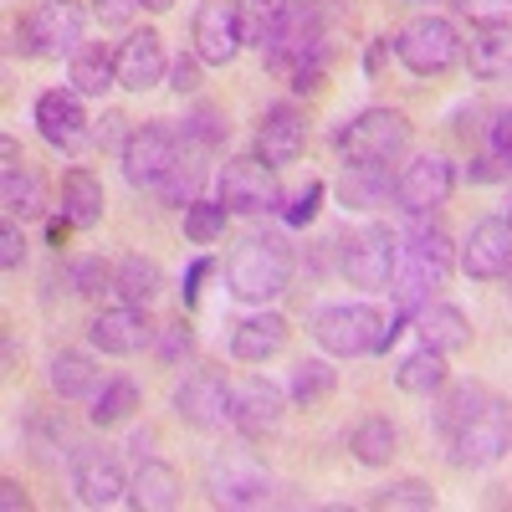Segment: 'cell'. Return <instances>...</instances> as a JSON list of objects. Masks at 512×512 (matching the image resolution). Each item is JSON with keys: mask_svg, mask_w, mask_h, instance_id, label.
I'll return each mask as SVG.
<instances>
[{"mask_svg": "<svg viewBox=\"0 0 512 512\" xmlns=\"http://www.w3.org/2000/svg\"><path fill=\"white\" fill-rule=\"evenodd\" d=\"M436 431L451 466H492L512 446V405L482 384H456L436 410Z\"/></svg>", "mask_w": 512, "mask_h": 512, "instance_id": "6da1fadb", "label": "cell"}, {"mask_svg": "<svg viewBox=\"0 0 512 512\" xmlns=\"http://www.w3.org/2000/svg\"><path fill=\"white\" fill-rule=\"evenodd\" d=\"M451 262H456L451 236H446L441 226H425V216H410V231L400 236L395 272H390V292H395L400 318H415V313L446 287Z\"/></svg>", "mask_w": 512, "mask_h": 512, "instance_id": "7a4b0ae2", "label": "cell"}, {"mask_svg": "<svg viewBox=\"0 0 512 512\" xmlns=\"http://www.w3.org/2000/svg\"><path fill=\"white\" fill-rule=\"evenodd\" d=\"M328 26H323V6L318 0H292L287 21L277 26V36L267 41V67L277 77L292 82V93H318L323 67H328Z\"/></svg>", "mask_w": 512, "mask_h": 512, "instance_id": "3957f363", "label": "cell"}, {"mask_svg": "<svg viewBox=\"0 0 512 512\" xmlns=\"http://www.w3.org/2000/svg\"><path fill=\"white\" fill-rule=\"evenodd\" d=\"M292 246L277 231H251L226 256V282L241 303H272L292 287Z\"/></svg>", "mask_w": 512, "mask_h": 512, "instance_id": "277c9868", "label": "cell"}, {"mask_svg": "<svg viewBox=\"0 0 512 512\" xmlns=\"http://www.w3.org/2000/svg\"><path fill=\"white\" fill-rule=\"evenodd\" d=\"M410 149V123L395 108H364L349 128H338V154L349 164H395Z\"/></svg>", "mask_w": 512, "mask_h": 512, "instance_id": "5b68a950", "label": "cell"}, {"mask_svg": "<svg viewBox=\"0 0 512 512\" xmlns=\"http://www.w3.org/2000/svg\"><path fill=\"white\" fill-rule=\"evenodd\" d=\"M313 338H318V349L333 354V359L379 354L384 318H379L369 303H333V308H318V318H313Z\"/></svg>", "mask_w": 512, "mask_h": 512, "instance_id": "8992f818", "label": "cell"}, {"mask_svg": "<svg viewBox=\"0 0 512 512\" xmlns=\"http://www.w3.org/2000/svg\"><path fill=\"white\" fill-rule=\"evenodd\" d=\"M461 36L446 16H415L395 31V57L415 72V77H441L446 67L461 62Z\"/></svg>", "mask_w": 512, "mask_h": 512, "instance_id": "52a82bcc", "label": "cell"}, {"mask_svg": "<svg viewBox=\"0 0 512 512\" xmlns=\"http://www.w3.org/2000/svg\"><path fill=\"white\" fill-rule=\"evenodd\" d=\"M205 487H210V497H216L221 507H267L272 502V472L246 446H231L221 456H210Z\"/></svg>", "mask_w": 512, "mask_h": 512, "instance_id": "ba28073f", "label": "cell"}, {"mask_svg": "<svg viewBox=\"0 0 512 512\" xmlns=\"http://www.w3.org/2000/svg\"><path fill=\"white\" fill-rule=\"evenodd\" d=\"M16 36H21L26 57H41V62L77 57V47H82V11L72 6V0H41L36 11H26Z\"/></svg>", "mask_w": 512, "mask_h": 512, "instance_id": "9c48e42d", "label": "cell"}, {"mask_svg": "<svg viewBox=\"0 0 512 512\" xmlns=\"http://www.w3.org/2000/svg\"><path fill=\"white\" fill-rule=\"evenodd\" d=\"M221 200L231 216H272L282 205L277 190V164H267L262 154H236L221 169Z\"/></svg>", "mask_w": 512, "mask_h": 512, "instance_id": "30bf717a", "label": "cell"}, {"mask_svg": "<svg viewBox=\"0 0 512 512\" xmlns=\"http://www.w3.org/2000/svg\"><path fill=\"white\" fill-rule=\"evenodd\" d=\"M175 159H180V134L144 123L123 144V180L134 190H164V180L175 175Z\"/></svg>", "mask_w": 512, "mask_h": 512, "instance_id": "8fae6325", "label": "cell"}, {"mask_svg": "<svg viewBox=\"0 0 512 512\" xmlns=\"http://www.w3.org/2000/svg\"><path fill=\"white\" fill-rule=\"evenodd\" d=\"M72 492L82 507H118L128 497V477L113 446H72Z\"/></svg>", "mask_w": 512, "mask_h": 512, "instance_id": "7c38bea8", "label": "cell"}, {"mask_svg": "<svg viewBox=\"0 0 512 512\" xmlns=\"http://www.w3.org/2000/svg\"><path fill=\"white\" fill-rule=\"evenodd\" d=\"M456 267L472 282H497L512 272V226L507 216H487L466 231V241L456 246Z\"/></svg>", "mask_w": 512, "mask_h": 512, "instance_id": "4fadbf2b", "label": "cell"}, {"mask_svg": "<svg viewBox=\"0 0 512 512\" xmlns=\"http://www.w3.org/2000/svg\"><path fill=\"white\" fill-rule=\"evenodd\" d=\"M231 395H236V384H226L221 369H195L175 390V415L195 425V431H221L231 420Z\"/></svg>", "mask_w": 512, "mask_h": 512, "instance_id": "5bb4252c", "label": "cell"}, {"mask_svg": "<svg viewBox=\"0 0 512 512\" xmlns=\"http://www.w3.org/2000/svg\"><path fill=\"white\" fill-rule=\"evenodd\" d=\"M88 108H82V93H72V88H52V93H41L36 98V128H41V139H47L52 149H62V154H82L93 144V134H88Z\"/></svg>", "mask_w": 512, "mask_h": 512, "instance_id": "9a60e30c", "label": "cell"}, {"mask_svg": "<svg viewBox=\"0 0 512 512\" xmlns=\"http://www.w3.org/2000/svg\"><path fill=\"white\" fill-rule=\"evenodd\" d=\"M395 251H400V236H395L390 226H364V231H354L349 246H344V277H349L354 287H369V292L390 287Z\"/></svg>", "mask_w": 512, "mask_h": 512, "instance_id": "2e32d148", "label": "cell"}, {"mask_svg": "<svg viewBox=\"0 0 512 512\" xmlns=\"http://www.w3.org/2000/svg\"><path fill=\"white\" fill-rule=\"evenodd\" d=\"M451 185H456L451 164L441 154H420L395 175V205L405 210V216H431L436 205H446Z\"/></svg>", "mask_w": 512, "mask_h": 512, "instance_id": "e0dca14e", "label": "cell"}, {"mask_svg": "<svg viewBox=\"0 0 512 512\" xmlns=\"http://www.w3.org/2000/svg\"><path fill=\"white\" fill-rule=\"evenodd\" d=\"M190 31H195V57L210 62V67L236 62V52L246 47L236 0H200V11H195V26H190Z\"/></svg>", "mask_w": 512, "mask_h": 512, "instance_id": "ac0fdd59", "label": "cell"}, {"mask_svg": "<svg viewBox=\"0 0 512 512\" xmlns=\"http://www.w3.org/2000/svg\"><path fill=\"white\" fill-rule=\"evenodd\" d=\"M88 338H93V349H103V354H113V359L144 354V349H154V323H149V308H128V303L103 308V313L93 318Z\"/></svg>", "mask_w": 512, "mask_h": 512, "instance_id": "d6986e66", "label": "cell"}, {"mask_svg": "<svg viewBox=\"0 0 512 512\" xmlns=\"http://www.w3.org/2000/svg\"><path fill=\"white\" fill-rule=\"evenodd\" d=\"M282 405H287V395L277 390V384L262 379V374H251L246 384H236V395H231V425L246 441H262V436H272L282 425Z\"/></svg>", "mask_w": 512, "mask_h": 512, "instance_id": "ffe728a7", "label": "cell"}, {"mask_svg": "<svg viewBox=\"0 0 512 512\" xmlns=\"http://www.w3.org/2000/svg\"><path fill=\"white\" fill-rule=\"evenodd\" d=\"M303 144H308V118L292 103H272L262 113V123H256V154L267 164H292L303 154Z\"/></svg>", "mask_w": 512, "mask_h": 512, "instance_id": "44dd1931", "label": "cell"}, {"mask_svg": "<svg viewBox=\"0 0 512 512\" xmlns=\"http://www.w3.org/2000/svg\"><path fill=\"white\" fill-rule=\"evenodd\" d=\"M159 77H164V41H159V31H134L118 47V88L149 93Z\"/></svg>", "mask_w": 512, "mask_h": 512, "instance_id": "7402d4cb", "label": "cell"}, {"mask_svg": "<svg viewBox=\"0 0 512 512\" xmlns=\"http://www.w3.org/2000/svg\"><path fill=\"white\" fill-rule=\"evenodd\" d=\"M287 349V318L282 313H251L236 333H231V354L241 364H267Z\"/></svg>", "mask_w": 512, "mask_h": 512, "instance_id": "603a6c76", "label": "cell"}, {"mask_svg": "<svg viewBox=\"0 0 512 512\" xmlns=\"http://www.w3.org/2000/svg\"><path fill=\"white\" fill-rule=\"evenodd\" d=\"M415 333H420V344H431V349H441V354H461L466 344H472V323H466V313L461 308H451V303H425L415 318Z\"/></svg>", "mask_w": 512, "mask_h": 512, "instance_id": "cb8c5ba5", "label": "cell"}, {"mask_svg": "<svg viewBox=\"0 0 512 512\" xmlns=\"http://www.w3.org/2000/svg\"><path fill=\"white\" fill-rule=\"evenodd\" d=\"M395 180H390V164H349L344 159V175H338V200L349 210H379L390 205Z\"/></svg>", "mask_w": 512, "mask_h": 512, "instance_id": "d4e9b609", "label": "cell"}, {"mask_svg": "<svg viewBox=\"0 0 512 512\" xmlns=\"http://www.w3.org/2000/svg\"><path fill=\"white\" fill-rule=\"evenodd\" d=\"M461 57H466V67H472L477 77H512V21L477 26Z\"/></svg>", "mask_w": 512, "mask_h": 512, "instance_id": "484cf974", "label": "cell"}, {"mask_svg": "<svg viewBox=\"0 0 512 512\" xmlns=\"http://www.w3.org/2000/svg\"><path fill=\"white\" fill-rule=\"evenodd\" d=\"M113 292H118V303L128 308H154V297L164 292V272L154 256H123V262L113 267Z\"/></svg>", "mask_w": 512, "mask_h": 512, "instance_id": "4316f807", "label": "cell"}, {"mask_svg": "<svg viewBox=\"0 0 512 512\" xmlns=\"http://www.w3.org/2000/svg\"><path fill=\"white\" fill-rule=\"evenodd\" d=\"M67 62H72V67H67L72 93H82V98H103L108 88H118V57L103 52L98 41H82L77 57H67Z\"/></svg>", "mask_w": 512, "mask_h": 512, "instance_id": "83f0119b", "label": "cell"}, {"mask_svg": "<svg viewBox=\"0 0 512 512\" xmlns=\"http://www.w3.org/2000/svg\"><path fill=\"white\" fill-rule=\"evenodd\" d=\"M128 502H134V507H149V512L175 507V502H180V477L169 472L164 461L144 456L139 472H134V482H128Z\"/></svg>", "mask_w": 512, "mask_h": 512, "instance_id": "f1b7e54d", "label": "cell"}, {"mask_svg": "<svg viewBox=\"0 0 512 512\" xmlns=\"http://www.w3.org/2000/svg\"><path fill=\"white\" fill-rule=\"evenodd\" d=\"M103 180L88 175V169H72V175L62 180V216L72 226H98L103 221Z\"/></svg>", "mask_w": 512, "mask_h": 512, "instance_id": "f546056e", "label": "cell"}, {"mask_svg": "<svg viewBox=\"0 0 512 512\" xmlns=\"http://www.w3.org/2000/svg\"><path fill=\"white\" fill-rule=\"evenodd\" d=\"M205 144H195L190 134H180V159H175V175L164 180V200L169 205H195L200 200V180H205Z\"/></svg>", "mask_w": 512, "mask_h": 512, "instance_id": "4dcf8cb0", "label": "cell"}, {"mask_svg": "<svg viewBox=\"0 0 512 512\" xmlns=\"http://www.w3.org/2000/svg\"><path fill=\"white\" fill-rule=\"evenodd\" d=\"M395 384H400L405 395H436V390H446V354L431 349V344H420L415 354L400 359Z\"/></svg>", "mask_w": 512, "mask_h": 512, "instance_id": "1f68e13d", "label": "cell"}, {"mask_svg": "<svg viewBox=\"0 0 512 512\" xmlns=\"http://www.w3.org/2000/svg\"><path fill=\"white\" fill-rule=\"evenodd\" d=\"M0 205H6L11 216H21V221H36L41 210H47V190H41L31 164L11 169V175H0Z\"/></svg>", "mask_w": 512, "mask_h": 512, "instance_id": "d6a6232c", "label": "cell"}, {"mask_svg": "<svg viewBox=\"0 0 512 512\" xmlns=\"http://www.w3.org/2000/svg\"><path fill=\"white\" fill-rule=\"evenodd\" d=\"M52 390L62 395V400H88L93 390H98V369H93V359L88 354H77V349H62L57 359H52Z\"/></svg>", "mask_w": 512, "mask_h": 512, "instance_id": "836d02e7", "label": "cell"}, {"mask_svg": "<svg viewBox=\"0 0 512 512\" xmlns=\"http://www.w3.org/2000/svg\"><path fill=\"white\" fill-rule=\"evenodd\" d=\"M354 456L364 461V466H384V461H395V451H400V436H395V425L384 420V415H364L359 425H354Z\"/></svg>", "mask_w": 512, "mask_h": 512, "instance_id": "e575fe53", "label": "cell"}, {"mask_svg": "<svg viewBox=\"0 0 512 512\" xmlns=\"http://www.w3.org/2000/svg\"><path fill=\"white\" fill-rule=\"evenodd\" d=\"M241 11V36L251 41V47H267V41L277 36V26L287 21L292 0H236Z\"/></svg>", "mask_w": 512, "mask_h": 512, "instance_id": "d590c367", "label": "cell"}, {"mask_svg": "<svg viewBox=\"0 0 512 512\" xmlns=\"http://www.w3.org/2000/svg\"><path fill=\"white\" fill-rule=\"evenodd\" d=\"M134 410H139V384L134 379H113V384H103V395L93 400V425L108 431V425H123Z\"/></svg>", "mask_w": 512, "mask_h": 512, "instance_id": "8d00e7d4", "label": "cell"}, {"mask_svg": "<svg viewBox=\"0 0 512 512\" xmlns=\"http://www.w3.org/2000/svg\"><path fill=\"white\" fill-rule=\"evenodd\" d=\"M226 221H231L226 200H195V205H185V236L200 241V246H210L216 236H226Z\"/></svg>", "mask_w": 512, "mask_h": 512, "instance_id": "74e56055", "label": "cell"}, {"mask_svg": "<svg viewBox=\"0 0 512 512\" xmlns=\"http://www.w3.org/2000/svg\"><path fill=\"white\" fill-rule=\"evenodd\" d=\"M333 384H338V374L323 359H303V364L292 369V400L297 405H318V400L333 395Z\"/></svg>", "mask_w": 512, "mask_h": 512, "instance_id": "f35d334b", "label": "cell"}, {"mask_svg": "<svg viewBox=\"0 0 512 512\" xmlns=\"http://www.w3.org/2000/svg\"><path fill=\"white\" fill-rule=\"evenodd\" d=\"M374 507H379V512H400V507L425 512V507H436V492L425 487V482H390V487L374 497Z\"/></svg>", "mask_w": 512, "mask_h": 512, "instance_id": "ab89813d", "label": "cell"}, {"mask_svg": "<svg viewBox=\"0 0 512 512\" xmlns=\"http://www.w3.org/2000/svg\"><path fill=\"white\" fill-rule=\"evenodd\" d=\"M67 282L77 297H98L103 287H113V267L103 262V256H77V262L67 267Z\"/></svg>", "mask_w": 512, "mask_h": 512, "instance_id": "60d3db41", "label": "cell"}, {"mask_svg": "<svg viewBox=\"0 0 512 512\" xmlns=\"http://www.w3.org/2000/svg\"><path fill=\"white\" fill-rule=\"evenodd\" d=\"M190 349H195V338H190L185 318L154 328V354H159V364H180V359H190Z\"/></svg>", "mask_w": 512, "mask_h": 512, "instance_id": "b9f144b4", "label": "cell"}, {"mask_svg": "<svg viewBox=\"0 0 512 512\" xmlns=\"http://www.w3.org/2000/svg\"><path fill=\"white\" fill-rule=\"evenodd\" d=\"M318 205H323V180H308L292 195V205H282V216H287V226H308L318 216Z\"/></svg>", "mask_w": 512, "mask_h": 512, "instance_id": "7bdbcfd3", "label": "cell"}, {"mask_svg": "<svg viewBox=\"0 0 512 512\" xmlns=\"http://www.w3.org/2000/svg\"><path fill=\"white\" fill-rule=\"evenodd\" d=\"M180 134H190L195 144H205V149H216L221 139H226V123H221V113L216 108H200L185 128H180Z\"/></svg>", "mask_w": 512, "mask_h": 512, "instance_id": "ee69618b", "label": "cell"}, {"mask_svg": "<svg viewBox=\"0 0 512 512\" xmlns=\"http://www.w3.org/2000/svg\"><path fill=\"white\" fill-rule=\"evenodd\" d=\"M451 6L477 21V26H492V21H512V0H451Z\"/></svg>", "mask_w": 512, "mask_h": 512, "instance_id": "f6af8a7d", "label": "cell"}, {"mask_svg": "<svg viewBox=\"0 0 512 512\" xmlns=\"http://www.w3.org/2000/svg\"><path fill=\"white\" fill-rule=\"evenodd\" d=\"M507 175H512V159H507V154H487V159L466 164V180H472V185H497V180H507Z\"/></svg>", "mask_w": 512, "mask_h": 512, "instance_id": "bcb514c9", "label": "cell"}, {"mask_svg": "<svg viewBox=\"0 0 512 512\" xmlns=\"http://www.w3.org/2000/svg\"><path fill=\"white\" fill-rule=\"evenodd\" d=\"M139 6L144 0H93V16H98V26H128L139 16Z\"/></svg>", "mask_w": 512, "mask_h": 512, "instance_id": "7dc6e473", "label": "cell"}, {"mask_svg": "<svg viewBox=\"0 0 512 512\" xmlns=\"http://www.w3.org/2000/svg\"><path fill=\"white\" fill-rule=\"evenodd\" d=\"M128 134H134V128H128V118L123 113H103V128H98V149H118L123 154V144H128Z\"/></svg>", "mask_w": 512, "mask_h": 512, "instance_id": "c3c4849f", "label": "cell"}, {"mask_svg": "<svg viewBox=\"0 0 512 512\" xmlns=\"http://www.w3.org/2000/svg\"><path fill=\"white\" fill-rule=\"evenodd\" d=\"M21 256H26V241H21V231H16V216L0 226V267L6 272H16L21 267Z\"/></svg>", "mask_w": 512, "mask_h": 512, "instance_id": "681fc988", "label": "cell"}, {"mask_svg": "<svg viewBox=\"0 0 512 512\" xmlns=\"http://www.w3.org/2000/svg\"><path fill=\"white\" fill-rule=\"evenodd\" d=\"M169 88L175 93H195L200 88V57H175V67H169Z\"/></svg>", "mask_w": 512, "mask_h": 512, "instance_id": "f907efd6", "label": "cell"}, {"mask_svg": "<svg viewBox=\"0 0 512 512\" xmlns=\"http://www.w3.org/2000/svg\"><path fill=\"white\" fill-rule=\"evenodd\" d=\"M210 272H216V262H210V256H200V262H190V272H185V308H195L200 303V282L210 277Z\"/></svg>", "mask_w": 512, "mask_h": 512, "instance_id": "816d5d0a", "label": "cell"}, {"mask_svg": "<svg viewBox=\"0 0 512 512\" xmlns=\"http://www.w3.org/2000/svg\"><path fill=\"white\" fill-rule=\"evenodd\" d=\"M492 149L512 159V108H507V113H502V118L492 123Z\"/></svg>", "mask_w": 512, "mask_h": 512, "instance_id": "f5cc1de1", "label": "cell"}, {"mask_svg": "<svg viewBox=\"0 0 512 512\" xmlns=\"http://www.w3.org/2000/svg\"><path fill=\"white\" fill-rule=\"evenodd\" d=\"M0 159H6V164H0V175H11V169H21L26 164V154H21V144L6 134V139H0Z\"/></svg>", "mask_w": 512, "mask_h": 512, "instance_id": "db71d44e", "label": "cell"}, {"mask_svg": "<svg viewBox=\"0 0 512 512\" xmlns=\"http://www.w3.org/2000/svg\"><path fill=\"white\" fill-rule=\"evenodd\" d=\"M72 231H77V226H72L67 216H57V221L47 226V241H52V246H67V236H72Z\"/></svg>", "mask_w": 512, "mask_h": 512, "instance_id": "11a10c76", "label": "cell"}, {"mask_svg": "<svg viewBox=\"0 0 512 512\" xmlns=\"http://www.w3.org/2000/svg\"><path fill=\"white\" fill-rule=\"evenodd\" d=\"M0 492H6V507H11V512H16V507H26V497H21V487H16V482H6Z\"/></svg>", "mask_w": 512, "mask_h": 512, "instance_id": "9f6ffc18", "label": "cell"}, {"mask_svg": "<svg viewBox=\"0 0 512 512\" xmlns=\"http://www.w3.org/2000/svg\"><path fill=\"white\" fill-rule=\"evenodd\" d=\"M144 6H149V11H169V6H175V0H144Z\"/></svg>", "mask_w": 512, "mask_h": 512, "instance_id": "6f0895ef", "label": "cell"}, {"mask_svg": "<svg viewBox=\"0 0 512 512\" xmlns=\"http://www.w3.org/2000/svg\"><path fill=\"white\" fill-rule=\"evenodd\" d=\"M507 226H512V205H507Z\"/></svg>", "mask_w": 512, "mask_h": 512, "instance_id": "680465c9", "label": "cell"}, {"mask_svg": "<svg viewBox=\"0 0 512 512\" xmlns=\"http://www.w3.org/2000/svg\"><path fill=\"white\" fill-rule=\"evenodd\" d=\"M507 297H512V287H507Z\"/></svg>", "mask_w": 512, "mask_h": 512, "instance_id": "91938a15", "label": "cell"}]
</instances>
